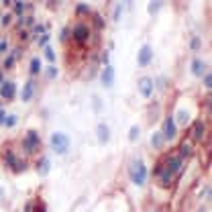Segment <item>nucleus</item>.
Masks as SVG:
<instances>
[{
  "instance_id": "nucleus-4",
  "label": "nucleus",
  "mask_w": 212,
  "mask_h": 212,
  "mask_svg": "<svg viewBox=\"0 0 212 212\" xmlns=\"http://www.w3.org/2000/svg\"><path fill=\"white\" fill-rule=\"evenodd\" d=\"M102 82H104V86H112V82H114V69H112V68H106V69H104Z\"/></svg>"
},
{
  "instance_id": "nucleus-3",
  "label": "nucleus",
  "mask_w": 212,
  "mask_h": 212,
  "mask_svg": "<svg viewBox=\"0 0 212 212\" xmlns=\"http://www.w3.org/2000/svg\"><path fill=\"white\" fill-rule=\"evenodd\" d=\"M149 61H151V47L145 45V47L141 49V53H139V63H141V65H147Z\"/></svg>"
},
{
  "instance_id": "nucleus-6",
  "label": "nucleus",
  "mask_w": 212,
  "mask_h": 212,
  "mask_svg": "<svg viewBox=\"0 0 212 212\" xmlns=\"http://www.w3.org/2000/svg\"><path fill=\"white\" fill-rule=\"evenodd\" d=\"M173 135H176V124H173V118H167V120H165V137L171 139Z\"/></svg>"
},
{
  "instance_id": "nucleus-11",
  "label": "nucleus",
  "mask_w": 212,
  "mask_h": 212,
  "mask_svg": "<svg viewBox=\"0 0 212 212\" xmlns=\"http://www.w3.org/2000/svg\"><path fill=\"white\" fill-rule=\"evenodd\" d=\"M192 69H194V74H202V69H204V63L200 61V59H194V63H192Z\"/></svg>"
},
{
  "instance_id": "nucleus-18",
  "label": "nucleus",
  "mask_w": 212,
  "mask_h": 212,
  "mask_svg": "<svg viewBox=\"0 0 212 212\" xmlns=\"http://www.w3.org/2000/svg\"><path fill=\"white\" fill-rule=\"evenodd\" d=\"M4 47H6V43H0V51H4Z\"/></svg>"
},
{
  "instance_id": "nucleus-15",
  "label": "nucleus",
  "mask_w": 212,
  "mask_h": 212,
  "mask_svg": "<svg viewBox=\"0 0 212 212\" xmlns=\"http://www.w3.org/2000/svg\"><path fill=\"white\" fill-rule=\"evenodd\" d=\"M75 35H78V37H80V39H82V37H86V29H78V31H75Z\"/></svg>"
},
{
  "instance_id": "nucleus-5",
  "label": "nucleus",
  "mask_w": 212,
  "mask_h": 212,
  "mask_svg": "<svg viewBox=\"0 0 212 212\" xmlns=\"http://www.w3.org/2000/svg\"><path fill=\"white\" fill-rule=\"evenodd\" d=\"M0 94L4 96V98H12V96H14V84H12V82L2 84V90H0Z\"/></svg>"
},
{
  "instance_id": "nucleus-9",
  "label": "nucleus",
  "mask_w": 212,
  "mask_h": 212,
  "mask_svg": "<svg viewBox=\"0 0 212 212\" xmlns=\"http://www.w3.org/2000/svg\"><path fill=\"white\" fill-rule=\"evenodd\" d=\"M31 96H33V84L29 82L27 86H25V90H23V100L27 102V100H31Z\"/></svg>"
},
{
  "instance_id": "nucleus-7",
  "label": "nucleus",
  "mask_w": 212,
  "mask_h": 212,
  "mask_svg": "<svg viewBox=\"0 0 212 212\" xmlns=\"http://www.w3.org/2000/svg\"><path fill=\"white\" fill-rule=\"evenodd\" d=\"M139 88H141L143 96H149L151 94V80H149V78H143V80L139 82Z\"/></svg>"
},
{
  "instance_id": "nucleus-1",
  "label": "nucleus",
  "mask_w": 212,
  "mask_h": 212,
  "mask_svg": "<svg viewBox=\"0 0 212 212\" xmlns=\"http://www.w3.org/2000/svg\"><path fill=\"white\" fill-rule=\"evenodd\" d=\"M130 179L135 182V184L143 186L145 179H147V169H145V163L143 161H133V165H130Z\"/></svg>"
},
{
  "instance_id": "nucleus-12",
  "label": "nucleus",
  "mask_w": 212,
  "mask_h": 212,
  "mask_svg": "<svg viewBox=\"0 0 212 212\" xmlns=\"http://www.w3.org/2000/svg\"><path fill=\"white\" fill-rule=\"evenodd\" d=\"M45 57H47L49 61H55V53H53V49H51V47L45 49Z\"/></svg>"
},
{
  "instance_id": "nucleus-14",
  "label": "nucleus",
  "mask_w": 212,
  "mask_h": 212,
  "mask_svg": "<svg viewBox=\"0 0 212 212\" xmlns=\"http://www.w3.org/2000/svg\"><path fill=\"white\" fill-rule=\"evenodd\" d=\"M153 145H155V147L161 145V137H159V135H153Z\"/></svg>"
},
{
  "instance_id": "nucleus-2",
  "label": "nucleus",
  "mask_w": 212,
  "mask_h": 212,
  "mask_svg": "<svg viewBox=\"0 0 212 212\" xmlns=\"http://www.w3.org/2000/svg\"><path fill=\"white\" fill-rule=\"evenodd\" d=\"M51 145H53V149L57 153H65L69 147V139L68 135H63V133H55L53 137H51Z\"/></svg>"
},
{
  "instance_id": "nucleus-17",
  "label": "nucleus",
  "mask_w": 212,
  "mask_h": 212,
  "mask_svg": "<svg viewBox=\"0 0 212 212\" xmlns=\"http://www.w3.org/2000/svg\"><path fill=\"white\" fill-rule=\"evenodd\" d=\"M200 135H202V124L196 127V139H200Z\"/></svg>"
},
{
  "instance_id": "nucleus-16",
  "label": "nucleus",
  "mask_w": 212,
  "mask_h": 212,
  "mask_svg": "<svg viewBox=\"0 0 212 212\" xmlns=\"http://www.w3.org/2000/svg\"><path fill=\"white\" fill-rule=\"evenodd\" d=\"M137 135H139V129L137 127H133V129H130V139H135Z\"/></svg>"
},
{
  "instance_id": "nucleus-13",
  "label": "nucleus",
  "mask_w": 212,
  "mask_h": 212,
  "mask_svg": "<svg viewBox=\"0 0 212 212\" xmlns=\"http://www.w3.org/2000/svg\"><path fill=\"white\" fill-rule=\"evenodd\" d=\"M39 71V59H33V63H31V74H37Z\"/></svg>"
},
{
  "instance_id": "nucleus-10",
  "label": "nucleus",
  "mask_w": 212,
  "mask_h": 212,
  "mask_svg": "<svg viewBox=\"0 0 212 212\" xmlns=\"http://www.w3.org/2000/svg\"><path fill=\"white\" fill-rule=\"evenodd\" d=\"M0 120H2V124H6V127H14V123H16V116H0Z\"/></svg>"
},
{
  "instance_id": "nucleus-8",
  "label": "nucleus",
  "mask_w": 212,
  "mask_h": 212,
  "mask_svg": "<svg viewBox=\"0 0 212 212\" xmlns=\"http://www.w3.org/2000/svg\"><path fill=\"white\" fill-rule=\"evenodd\" d=\"M98 137H100V141H102V143H106V141H108L110 133H108V129H106L104 124H100V127H98Z\"/></svg>"
}]
</instances>
